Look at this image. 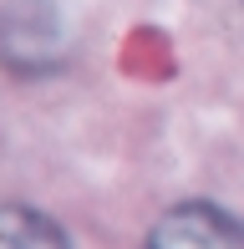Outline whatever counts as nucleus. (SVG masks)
<instances>
[{
  "instance_id": "1",
  "label": "nucleus",
  "mask_w": 244,
  "mask_h": 249,
  "mask_svg": "<svg viewBox=\"0 0 244 249\" xmlns=\"http://www.w3.org/2000/svg\"><path fill=\"white\" fill-rule=\"evenodd\" d=\"M148 249H244V224L219 203H178L148 234Z\"/></svg>"
},
{
  "instance_id": "2",
  "label": "nucleus",
  "mask_w": 244,
  "mask_h": 249,
  "mask_svg": "<svg viewBox=\"0 0 244 249\" xmlns=\"http://www.w3.org/2000/svg\"><path fill=\"white\" fill-rule=\"evenodd\" d=\"M0 249H71V244L46 213L26 203H0Z\"/></svg>"
}]
</instances>
